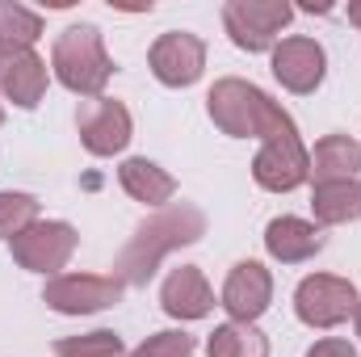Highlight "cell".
I'll return each instance as SVG.
<instances>
[{
	"mask_svg": "<svg viewBox=\"0 0 361 357\" xmlns=\"http://www.w3.org/2000/svg\"><path fill=\"white\" fill-rule=\"evenodd\" d=\"M206 236V214L193 206V202H177V206H169V210H160L156 219H147L135 236H130V244L122 248V257H118V282L122 286H147V277L156 273V265L180 248V244H193V240H202Z\"/></svg>",
	"mask_w": 361,
	"mask_h": 357,
	"instance_id": "obj_1",
	"label": "cell"
},
{
	"mask_svg": "<svg viewBox=\"0 0 361 357\" xmlns=\"http://www.w3.org/2000/svg\"><path fill=\"white\" fill-rule=\"evenodd\" d=\"M206 105H210L214 126L223 135H231V139H248L252 135V139L269 143L277 135L294 131V118L273 97H265L257 85H248V80H219L210 89V97H206Z\"/></svg>",
	"mask_w": 361,
	"mask_h": 357,
	"instance_id": "obj_2",
	"label": "cell"
},
{
	"mask_svg": "<svg viewBox=\"0 0 361 357\" xmlns=\"http://www.w3.org/2000/svg\"><path fill=\"white\" fill-rule=\"evenodd\" d=\"M51 68L59 76V85L80 97H101V89L109 85L114 76V59L105 55V42H101V30L80 21V25H68L55 47H51Z\"/></svg>",
	"mask_w": 361,
	"mask_h": 357,
	"instance_id": "obj_3",
	"label": "cell"
},
{
	"mask_svg": "<svg viewBox=\"0 0 361 357\" xmlns=\"http://www.w3.org/2000/svg\"><path fill=\"white\" fill-rule=\"evenodd\" d=\"M294 311L307 328H336L357 311V290H353L349 277L311 273L294 290Z\"/></svg>",
	"mask_w": 361,
	"mask_h": 357,
	"instance_id": "obj_4",
	"label": "cell"
},
{
	"mask_svg": "<svg viewBox=\"0 0 361 357\" xmlns=\"http://www.w3.org/2000/svg\"><path fill=\"white\" fill-rule=\"evenodd\" d=\"M122 282L114 273H59L47 282L42 290V303L59 315H92V311H105L122 298Z\"/></svg>",
	"mask_w": 361,
	"mask_h": 357,
	"instance_id": "obj_5",
	"label": "cell"
},
{
	"mask_svg": "<svg viewBox=\"0 0 361 357\" xmlns=\"http://www.w3.org/2000/svg\"><path fill=\"white\" fill-rule=\"evenodd\" d=\"M290 17H294V8L286 0H231L223 8V25H227L231 42L240 51H269V47H277V34L286 30Z\"/></svg>",
	"mask_w": 361,
	"mask_h": 357,
	"instance_id": "obj_6",
	"label": "cell"
},
{
	"mask_svg": "<svg viewBox=\"0 0 361 357\" xmlns=\"http://www.w3.org/2000/svg\"><path fill=\"white\" fill-rule=\"evenodd\" d=\"M252 177L269 193H290V189H298L311 177V156H307L298 131H286L269 143H261V152L252 160Z\"/></svg>",
	"mask_w": 361,
	"mask_h": 357,
	"instance_id": "obj_7",
	"label": "cell"
},
{
	"mask_svg": "<svg viewBox=\"0 0 361 357\" xmlns=\"http://www.w3.org/2000/svg\"><path fill=\"white\" fill-rule=\"evenodd\" d=\"M147 63H152V72H156L160 85H169V89H189V85L202 76V68H206V42H202L197 34L169 30V34H160V38L152 42Z\"/></svg>",
	"mask_w": 361,
	"mask_h": 357,
	"instance_id": "obj_8",
	"label": "cell"
},
{
	"mask_svg": "<svg viewBox=\"0 0 361 357\" xmlns=\"http://www.w3.org/2000/svg\"><path fill=\"white\" fill-rule=\"evenodd\" d=\"M76 126H80V143L92 156H114L130 143V109L114 97H92L80 101L76 109Z\"/></svg>",
	"mask_w": 361,
	"mask_h": 357,
	"instance_id": "obj_9",
	"label": "cell"
},
{
	"mask_svg": "<svg viewBox=\"0 0 361 357\" xmlns=\"http://www.w3.org/2000/svg\"><path fill=\"white\" fill-rule=\"evenodd\" d=\"M76 253V231L68 223H34L13 240V261L34 273H59Z\"/></svg>",
	"mask_w": 361,
	"mask_h": 357,
	"instance_id": "obj_10",
	"label": "cell"
},
{
	"mask_svg": "<svg viewBox=\"0 0 361 357\" xmlns=\"http://www.w3.org/2000/svg\"><path fill=\"white\" fill-rule=\"evenodd\" d=\"M328 55L315 38H281L273 47V76L290 92H315L324 85Z\"/></svg>",
	"mask_w": 361,
	"mask_h": 357,
	"instance_id": "obj_11",
	"label": "cell"
},
{
	"mask_svg": "<svg viewBox=\"0 0 361 357\" xmlns=\"http://www.w3.org/2000/svg\"><path fill=\"white\" fill-rule=\"evenodd\" d=\"M273 298V277L261 261H240L231 265L227 282H223V307L235 324H252L257 315L269 311Z\"/></svg>",
	"mask_w": 361,
	"mask_h": 357,
	"instance_id": "obj_12",
	"label": "cell"
},
{
	"mask_svg": "<svg viewBox=\"0 0 361 357\" xmlns=\"http://www.w3.org/2000/svg\"><path fill=\"white\" fill-rule=\"evenodd\" d=\"M160 303H164V311H169L173 320H202V315H210V307H214V290H210V282L202 277L197 265H180L164 277Z\"/></svg>",
	"mask_w": 361,
	"mask_h": 357,
	"instance_id": "obj_13",
	"label": "cell"
},
{
	"mask_svg": "<svg viewBox=\"0 0 361 357\" xmlns=\"http://www.w3.org/2000/svg\"><path fill=\"white\" fill-rule=\"evenodd\" d=\"M0 92L13 105L34 109L47 92V63L34 51H4L0 55Z\"/></svg>",
	"mask_w": 361,
	"mask_h": 357,
	"instance_id": "obj_14",
	"label": "cell"
},
{
	"mask_svg": "<svg viewBox=\"0 0 361 357\" xmlns=\"http://www.w3.org/2000/svg\"><path fill=\"white\" fill-rule=\"evenodd\" d=\"M265 248H269L273 261L281 265H302L311 261L319 248H324V231L307 219H294V214H281L265 227Z\"/></svg>",
	"mask_w": 361,
	"mask_h": 357,
	"instance_id": "obj_15",
	"label": "cell"
},
{
	"mask_svg": "<svg viewBox=\"0 0 361 357\" xmlns=\"http://www.w3.org/2000/svg\"><path fill=\"white\" fill-rule=\"evenodd\" d=\"M361 169V143L349 135H324L311 152V181L315 185H332V181H353Z\"/></svg>",
	"mask_w": 361,
	"mask_h": 357,
	"instance_id": "obj_16",
	"label": "cell"
},
{
	"mask_svg": "<svg viewBox=\"0 0 361 357\" xmlns=\"http://www.w3.org/2000/svg\"><path fill=\"white\" fill-rule=\"evenodd\" d=\"M118 181H122V189H126L135 202H143V206H164V202H173V193H177V181L169 177L160 164L143 160V156L126 160V164L118 169Z\"/></svg>",
	"mask_w": 361,
	"mask_h": 357,
	"instance_id": "obj_17",
	"label": "cell"
},
{
	"mask_svg": "<svg viewBox=\"0 0 361 357\" xmlns=\"http://www.w3.org/2000/svg\"><path fill=\"white\" fill-rule=\"evenodd\" d=\"M315 219L319 223H353L361 219V181H332V185H315Z\"/></svg>",
	"mask_w": 361,
	"mask_h": 357,
	"instance_id": "obj_18",
	"label": "cell"
},
{
	"mask_svg": "<svg viewBox=\"0 0 361 357\" xmlns=\"http://www.w3.org/2000/svg\"><path fill=\"white\" fill-rule=\"evenodd\" d=\"M42 38V17L25 4L0 0V55L4 51H30Z\"/></svg>",
	"mask_w": 361,
	"mask_h": 357,
	"instance_id": "obj_19",
	"label": "cell"
},
{
	"mask_svg": "<svg viewBox=\"0 0 361 357\" xmlns=\"http://www.w3.org/2000/svg\"><path fill=\"white\" fill-rule=\"evenodd\" d=\"M210 357H269V341L252 328V324H223L210 332V345H206Z\"/></svg>",
	"mask_w": 361,
	"mask_h": 357,
	"instance_id": "obj_20",
	"label": "cell"
},
{
	"mask_svg": "<svg viewBox=\"0 0 361 357\" xmlns=\"http://www.w3.org/2000/svg\"><path fill=\"white\" fill-rule=\"evenodd\" d=\"M55 357H126L118 332H89V337H63L55 341Z\"/></svg>",
	"mask_w": 361,
	"mask_h": 357,
	"instance_id": "obj_21",
	"label": "cell"
},
{
	"mask_svg": "<svg viewBox=\"0 0 361 357\" xmlns=\"http://www.w3.org/2000/svg\"><path fill=\"white\" fill-rule=\"evenodd\" d=\"M38 223V202L30 193H0V240H17Z\"/></svg>",
	"mask_w": 361,
	"mask_h": 357,
	"instance_id": "obj_22",
	"label": "cell"
},
{
	"mask_svg": "<svg viewBox=\"0 0 361 357\" xmlns=\"http://www.w3.org/2000/svg\"><path fill=\"white\" fill-rule=\"evenodd\" d=\"M130 357H193V337L189 332H156Z\"/></svg>",
	"mask_w": 361,
	"mask_h": 357,
	"instance_id": "obj_23",
	"label": "cell"
},
{
	"mask_svg": "<svg viewBox=\"0 0 361 357\" xmlns=\"http://www.w3.org/2000/svg\"><path fill=\"white\" fill-rule=\"evenodd\" d=\"M307 357H357V349L349 345V341H341V337H324V341H315Z\"/></svg>",
	"mask_w": 361,
	"mask_h": 357,
	"instance_id": "obj_24",
	"label": "cell"
},
{
	"mask_svg": "<svg viewBox=\"0 0 361 357\" xmlns=\"http://www.w3.org/2000/svg\"><path fill=\"white\" fill-rule=\"evenodd\" d=\"M349 21H353V25H361V0H353V4H349Z\"/></svg>",
	"mask_w": 361,
	"mask_h": 357,
	"instance_id": "obj_25",
	"label": "cell"
},
{
	"mask_svg": "<svg viewBox=\"0 0 361 357\" xmlns=\"http://www.w3.org/2000/svg\"><path fill=\"white\" fill-rule=\"evenodd\" d=\"M353 324H357V337H361V298H357V311H353Z\"/></svg>",
	"mask_w": 361,
	"mask_h": 357,
	"instance_id": "obj_26",
	"label": "cell"
},
{
	"mask_svg": "<svg viewBox=\"0 0 361 357\" xmlns=\"http://www.w3.org/2000/svg\"><path fill=\"white\" fill-rule=\"evenodd\" d=\"M0 122H4V109H0Z\"/></svg>",
	"mask_w": 361,
	"mask_h": 357,
	"instance_id": "obj_27",
	"label": "cell"
}]
</instances>
